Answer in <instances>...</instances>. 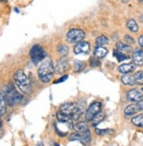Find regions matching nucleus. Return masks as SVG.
I'll use <instances>...</instances> for the list:
<instances>
[{
  "label": "nucleus",
  "mask_w": 143,
  "mask_h": 146,
  "mask_svg": "<svg viewBox=\"0 0 143 146\" xmlns=\"http://www.w3.org/2000/svg\"><path fill=\"white\" fill-rule=\"evenodd\" d=\"M4 97L6 103L10 106L17 105L22 100L23 96L17 91V89L11 83H9L4 88Z\"/></svg>",
  "instance_id": "1"
},
{
  "label": "nucleus",
  "mask_w": 143,
  "mask_h": 146,
  "mask_svg": "<svg viewBox=\"0 0 143 146\" xmlns=\"http://www.w3.org/2000/svg\"><path fill=\"white\" fill-rule=\"evenodd\" d=\"M13 79H14V82L17 87L22 92L26 94H29L32 92L31 82H30L26 74L22 69H18V71H16L14 73V76H13Z\"/></svg>",
  "instance_id": "2"
},
{
  "label": "nucleus",
  "mask_w": 143,
  "mask_h": 146,
  "mask_svg": "<svg viewBox=\"0 0 143 146\" xmlns=\"http://www.w3.org/2000/svg\"><path fill=\"white\" fill-rule=\"evenodd\" d=\"M55 68L53 62L50 60H47L40 66L38 69V76L41 82L49 83L54 76Z\"/></svg>",
  "instance_id": "3"
},
{
  "label": "nucleus",
  "mask_w": 143,
  "mask_h": 146,
  "mask_svg": "<svg viewBox=\"0 0 143 146\" xmlns=\"http://www.w3.org/2000/svg\"><path fill=\"white\" fill-rule=\"evenodd\" d=\"M60 112L70 116L73 120H77L83 113V109L75 103H64L60 106Z\"/></svg>",
  "instance_id": "4"
},
{
  "label": "nucleus",
  "mask_w": 143,
  "mask_h": 146,
  "mask_svg": "<svg viewBox=\"0 0 143 146\" xmlns=\"http://www.w3.org/2000/svg\"><path fill=\"white\" fill-rule=\"evenodd\" d=\"M70 141H79L84 145H88L91 139V134L89 129H86L83 131L77 132V133L71 134L70 136Z\"/></svg>",
  "instance_id": "5"
},
{
  "label": "nucleus",
  "mask_w": 143,
  "mask_h": 146,
  "mask_svg": "<svg viewBox=\"0 0 143 146\" xmlns=\"http://www.w3.org/2000/svg\"><path fill=\"white\" fill-rule=\"evenodd\" d=\"M30 56H31L32 62L34 64H38L46 57V52L40 45L36 44V45H33L30 49Z\"/></svg>",
  "instance_id": "6"
},
{
  "label": "nucleus",
  "mask_w": 143,
  "mask_h": 146,
  "mask_svg": "<svg viewBox=\"0 0 143 146\" xmlns=\"http://www.w3.org/2000/svg\"><path fill=\"white\" fill-rule=\"evenodd\" d=\"M85 34L82 29H71L67 34V41L70 43H77L80 42L84 39Z\"/></svg>",
  "instance_id": "7"
},
{
  "label": "nucleus",
  "mask_w": 143,
  "mask_h": 146,
  "mask_svg": "<svg viewBox=\"0 0 143 146\" xmlns=\"http://www.w3.org/2000/svg\"><path fill=\"white\" fill-rule=\"evenodd\" d=\"M101 103L99 101H94L91 105L89 106L88 109L85 113V117H86L87 120H91L94 117L96 116L98 113L101 111Z\"/></svg>",
  "instance_id": "8"
},
{
  "label": "nucleus",
  "mask_w": 143,
  "mask_h": 146,
  "mask_svg": "<svg viewBox=\"0 0 143 146\" xmlns=\"http://www.w3.org/2000/svg\"><path fill=\"white\" fill-rule=\"evenodd\" d=\"M90 51V44L86 41H80L74 48V53L77 55L88 54Z\"/></svg>",
  "instance_id": "9"
},
{
  "label": "nucleus",
  "mask_w": 143,
  "mask_h": 146,
  "mask_svg": "<svg viewBox=\"0 0 143 146\" xmlns=\"http://www.w3.org/2000/svg\"><path fill=\"white\" fill-rule=\"evenodd\" d=\"M143 98L142 92L139 90L133 89L127 92V99L129 101H133V102H138Z\"/></svg>",
  "instance_id": "10"
},
{
  "label": "nucleus",
  "mask_w": 143,
  "mask_h": 146,
  "mask_svg": "<svg viewBox=\"0 0 143 146\" xmlns=\"http://www.w3.org/2000/svg\"><path fill=\"white\" fill-rule=\"evenodd\" d=\"M133 62L136 66L143 65V50L136 48L133 53Z\"/></svg>",
  "instance_id": "11"
},
{
  "label": "nucleus",
  "mask_w": 143,
  "mask_h": 146,
  "mask_svg": "<svg viewBox=\"0 0 143 146\" xmlns=\"http://www.w3.org/2000/svg\"><path fill=\"white\" fill-rule=\"evenodd\" d=\"M136 69V65L133 62H130V64H122L119 67V72L123 73V74H128L130 72H133V71Z\"/></svg>",
  "instance_id": "12"
},
{
  "label": "nucleus",
  "mask_w": 143,
  "mask_h": 146,
  "mask_svg": "<svg viewBox=\"0 0 143 146\" xmlns=\"http://www.w3.org/2000/svg\"><path fill=\"white\" fill-rule=\"evenodd\" d=\"M140 110L139 106H138L137 104H132V105H129L126 107L125 111H124V113H125V116H132V115L137 113Z\"/></svg>",
  "instance_id": "13"
},
{
  "label": "nucleus",
  "mask_w": 143,
  "mask_h": 146,
  "mask_svg": "<svg viewBox=\"0 0 143 146\" xmlns=\"http://www.w3.org/2000/svg\"><path fill=\"white\" fill-rule=\"evenodd\" d=\"M69 68V62L65 58L60 59L56 65V72L57 73H63L66 71Z\"/></svg>",
  "instance_id": "14"
},
{
  "label": "nucleus",
  "mask_w": 143,
  "mask_h": 146,
  "mask_svg": "<svg viewBox=\"0 0 143 146\" xmlns=\"http://www.w3.org/2000/svg\"><path fill=\"white\" fill-rule=\"evenodd\" d=\"M57 119H58L59 122H62V123H67V124L73 125V120L71 119L70 116L64 115V113L60 112V111L57 113Z\"/></svg>",
  "instance_id": "15"
},
{
  "label": "nucleus",
  "mask_w": 143,
  "mask_h": 146,
  "mask_svg": "<svg viewBox=\"0 0 143 146\" xmlns=\"http://www.w3.org/2000/svg\"><path fill=\"white\" fill-rule=\"evenodd\" d=\"M117 46V50L121 53H123V54H127V53L131 52V47L127 44H124L123 42H121V41H119V42H117L116 44Z\"/></svg>",
  "instance_id": "16"
},
{
  "label": "nucleus",
  "mask_w": 143,
  "mask_h": 146,
  "mask_svg": "<svg viewBox=\"0 0 143 146\" xmlns=\"http://www.w3.org/2000/svg\"><path fill=\"white\" fill-rule=\"evenodd\" d=\"M94 55L97 58H103L107 55V49L104 47H97L94 50Z\"/></svg>",
  "instance_id": "17"
},
{
  "label": "nucleus",
  "mask_w": 143,
  "mask_h": 146,
  "mask_svg": "<svg viewBox=\"0 0 143 146\" xmlns=\"http://www.w3.org/2000/svg\"><path fill=\"white\" fill-rule=\"evenodd\" d=\"M121 81L124 85H133L135 84L134 77H133V75H125V76H123L121 78Z\"/></svg>",
  "instance_id": "18"
},
{
  "label": "nucleus",
  "mask_w": 143,
  "mask_h": 146,
  "mask_svg": "<svg viewBox=\"0 0 143 146\" xmlns=\"http://www.w3.org/2000/svg\"><path fill=\"white\" fill-rule=\"evenodd\" d=\"M126 26H127L128 29L130 30L131 32H133V33H136V32H138V30H139V27H138L137 23H136L134 20H129L127 21Z\"/></svg>",
  "instance_id": "19"
},
{
  "label": "nucleus",
  "mask_w": 143,
  "mask_h": 146,
  "mask_svg": "<svg viewBox=\"0 0 143 146\" xmlns=\"http://www.w3.org/2000/svg\"><path fill=\"white\" fill-rule=\"evenodd\" d=\"M6 112V101L4 95L0 93V116L4 115Z\"/></svg>",
  "instance_id": "20"
},
{
  "label": "nucleus",
  "mask_w": 143,
  "mask_h": 146,
  "mask_svg": "<svg viewBox=\"0 0 143 146\" xmlns=\"http://www.w3.org/2000/svg\"><path fill=\"white\" fill-rule=\"evenodd\" d=\"M132 123L140 128H143V115H137L132 119Z\"/></svg>",
  "instance_id": "21"
},
{
  "label": "nucleus",
  "mask_w": 143,
  "mask_h": 146,
  "mask_svg": "<svg viewBox=\"0 0 143 146\" xmlns=\"http://www.w3.org/2000/svg\"><path fill=\"white\" fill-rule=\"evenodd\" d=\"M96 43L98 45V47H103L104 45H107L109 43V40L106 36L105 35H101L97 38L96 40Z\"/></svg>",
  "instance_id": "22"
},
{
  "label": "nucleus",
  "mask_w": 143,
  "mask_h": 146,
  "mask_svg": "<svg viewBox=\"0 0 143 146\" xmlns=\"http://www.w3.org/2000/svg\"><path fill=\"white\" fill-rule=\"evenodd\" d=\"M57 52L61 56H66L69 53V48L64 44H61L57 47Z\"/></svg>",
  "instance_id": "23"
},
{
  "label": "nucleus",
  "mask_w": 143,
  "mask_h": 146,
  "mask_svg": "<svg viewBox=\"0 0 143 146\" xmlns=\"http://www.w3.org/2000/svg\"><path fill=\"white\" fill-rule=\"evenodd\" d=\"M104 119H105V113L100 111V112H99L91 120H93V125L96 126V125H98V123H100Z\"/></svg>",
  "instance_id": "24"
},
{
  "label": "nucleus",
  "mask_w": 143,
  "mask_h": 146,
  "mask_svg": "<svg viewBox=\"0 0 143 146\" xmlns=\"http://www.w3.org/2000/svg\"><path fill=\"white\" fill-rule=\"evenodd\" d=\"M134 77V81L136 85H143V71H139L133 75Z\"/></svg>",
  "instance_id": "25"
},
{
  "label": "nucleus",
  "mask_w": 143,
  "mask_h": 146,
  "mask_svg": "<svg viewBox=\"0 0 143 146\" xmlns=\"http://www.w3.org/2000/svg\"><path fill=\"white\" fill-rule=\"evenodd\" d=\"M84 68H85V64L84 62H81V61H76L75 62V69H76V71L80 72V71H82Z\"/></svg>",
  "instance_id": "26"
},
{
  "label": "nucleus",
  "mask_w": 143,
  "mask_h": 146,
  "mask_svg": "<svg viewBox=\"0 0 143 146\" xmlns=\"http://www.w3.org/2000/svg\"><path fill=\"white\" fill-rule=\"evenodd\" d=\"M74 129L77 130V132H80V131H83L88 128H87L86 124H85L84 122H78V123L74 125Z\"/></svg>",
  "instance_id": "27"
},
{
  "label": "nucleus",
  "mask_w": 143,
  "mask_h": 146,
  "mask_svg": "<svg viewBox=\"0 0 143 146\" xmlns=\"http://www.w3.org/2000/svg\"><path fill=\"white\" fill-rule=\"evenodd\" d=\"M114 55L116 56V58L118 59V61L119 62H121V61H124V60L127 59V56H126L125 54L118 51V50H115L114 51Z\"/></svg>",
  "instance_id": "28"
},
{
  "label": "nucleus",
  "mask_w": 143,
  "mask_h": 146,
  "mask_svg": "<svg viewBox=\"0 0 143 146\" xmlns=\"http://www.w3.org/2000/svg\"><path fill=\"white\" fill-rule=\"evenodd\" d=\"M96 132L97 134L99 136H103L105 135V134H109V133H112V130H110V129H96Z\"/></svg>",
  "instance_id": "29"
},
{
  "label": "nucleus",
  "mask_w": 143,
  "mask_h": 146,
  "mask_svg": "<svg viewBox=\"0 0 143 146\" xmlns=\"http://www.w3.org/2000/svg\"><path fill=\"white\" fill-rule=\"evenodd\" d=\"M91 66H93V67L98 66L99 65V62L98 61V60H96V59H94V58H91Z\"/></svg>",
  "instance_id": "30"
},
{
  "label": "nucleus",
  "mask_w": 143,
  "mask_h": 146,
  "mask_svg": "<svg viewBox=\"0 0 143 146\" xmlns=\"http://www.w3.org/2000/svg\"><path fill=\"white\" fill-rule=\"evenodd\" d=\"M125 39H126V41H127V42H128L129 44H131V43H133V42H134V41H133V39L131 36H129V35H126Z\"/></svg>",
  "instance_id": "31"
},
{
  "label": "nucleus",
  "mask_w": 143,
  "mask_h": 146,
  "mask_svg": "<svg viewBox=\"0 0 143 146\" xmlns=\"http://www.w3.org/2000/svg\"><path fill=\"white\" fill-rule=\"evenodd\" d=\"M137 105L138 106H139V108H140V111H143V98L140 99V100H139L137 102Z\"/></svg>",
  "instance_id": "32"
},
{
  "label": "nucleus",
  "mask_w": 143,
  "mask_h": 146,
  "mask_svg": "<svg viewBox=\"0 0 143 146\" xmlns=\"http://www.w3.org/2000/svg\"><path fill=\"white\" fill-rule=\"evenodd\" d=\"M67 78H68V76H63V77H62L61 78H59L58 80L57 81H55V84H58V83H61V82H64V81H65Z\"/></svg>",
  "instance_id": "33"
},
{
  "label": "nucleus",
  "mask_w": 143,
  "mask_h": 146,
  "mask_svg": "<svg viewBox=\"0 0 143 146\" xmlns=\"http://www.w3.org/2000/svg\"><path fill=\"white\" fill-rule=\"evenodd\" d=\"M139 44L140 45V47L143 48V35L140 36V38H139Z\"/></svg>",
  "instance_id": "34"
},
{
  "label": "nucleus",
  "mask_w": 143,
  "mask_h": 146,
  "mask_svg": "<svg viewBox=\"0 0 143 146\" xmlns=\"http://www.w3.org/2000/svg\"><path fill=\"white\" fill-rule=\"evenodd\" d=\"M36 146H43V143H37V145Z\"/></svg>",
  "instance_id": "35"
},
{
  "label": "nucleus",
  "mask_w": 143,
  "mask_h": 146,
  "mask_svg": "<svg viewBox=\"0 0 143 146\" xmlns=\"http://www.w3.org/2000/svg\"><path fill=\"white\" fill-rule=\"evenodd\" d=\"M55 146H59L58 143H55Z\"/></svg>",
  "instance_id": "36"
},
{
  "label": "nucleus",
  "mask_w": 143,
  "mask_h": 146,
  "mask_svg": "<svg viewBox=\"0 0 143 146\" xmlns=\"http://www.w3.org/2000/svg\"><path fill=\"white\" fill-rule=\"evenodd\" d=\"M138 1H140V2H143V0H138Z\"/></svg>",
  "instance_id": "37"
},
{
  "label": "nucleus",
  "mask_w": 143,
  "mask_h": 146,
  "mask_svg": "<svg viewBox=\"0 0 143 146\" xmlns=\"http://www.w3.org/2000/svg\"><path fill=\"white\" fill-rule=\"evenodd\" d=\"M0 1H4V0H0Z\"/></svg>",
  "instance_id": "38"
}]
</instances>
